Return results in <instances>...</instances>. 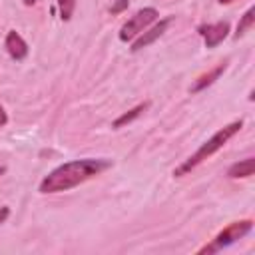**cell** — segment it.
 Listing matches in <instances>:
<instances>
[{
	"label": "cell",
	"mask_w": 255,
	"mask_h": 255,
	"mask_svg": "<svg viewBox=\"0 0 255 255\" xmlns=\"http://www.w3.org/2000/svg\"><path fill=\"white\" fill-rule=\"evenodd\" d=\"M173 22V16H167V18H163V20H159L157 24H153L151 28L147 26L137 38H133V42H131V52H139V50H143V48H147L149 44H153L157 38H161L163 36V32L169 28V24Z\"/></svg>",
	"instance_id": "5"
},
{
	"label": "cell",
	"mask_w": 255,
	"mask_h": 255,
	"mask_svg": "<svg viewBox=\"0 0 255 255\" xmlns=\"http://www.w3.org/2000/svg\"><path fill=\"white\" fill-rule=\"evenodd\" d=\"M253 171H255V157H245V159L235 161L233 165H229V169H227V177H231V179L251 177Z\"/></svg>",
	"instance_id": "9"
},
{
	"label": "cell",
	"mask_w": 255,
	"mask_h": 255,
	"mask_svg": "<svg viewBox=\"0 0 255 255\" xmlns=\"http://www.w3.org/2000/svg\"><path fill=\"white\" fill-rule=\"evenodd\" d=\"M6 124H8V116H6V110H4L2 104H0V128L6 126Z\"/></svg>",
	"instance_id": "15"
},
{
	"label": "cell",
	"mask_w": 255,
	"mask_h": 255,
	"mask_svg": "<svg viewBox=\"0 0 255 255\" xmlns=\"http://www.w3.org/2000/svg\"><path fill=\"white\" fill-rule=\"evenodd\" d=\"M108 167H112L110 159H96V157H84V159H74V161H66L62 165H58L56 169H52L42 181L38 191L40 193H58V191H68L96 175H100L102 171H106Z\"/></svg>",
	"instance_id": "1"
},
{
	"label": "cell",
	"mask_w": 255,
	"mask_h": 255,
	"mask_svg": "<svg viewBox=\"0 0 255 255\" xmlns=\"http://www.w3.org/2000/svg\"><path fill=\"white\" fill-rule=\"evenodd\" d=\"M8 215H10V207H8V205H2V207H0V225L8 219Z\"/></svg>",
	"instance_id": "14"
},
{
	"label": "cell",
	"mask_w": 255,
	"mask_h": 255,
	"mask_svg": "<svg viewBox=\"0 0 255 255\" xmlns=\"http://www.w3.org/2000/svg\"><path fill=\"white\" fill-rule=\"evenodd\" d=\"M149 108V102H143V104H137L135 108H131V110H128L126 114H122L118 120H114V124H112V128H124V126H128V124H131L135 118H139L145 110Z\"/></svg>",
	"instance_id": "10"
},
{
	"label": "cell",
	"mask_w": 255,
	"mask_h": 255,
	"mask_svg": "<svg viewBox=\"0 0 255 255\" xmlns=\"http://www.w3.org/2000/svg\"><path fill=\"white\" fill-rule=\"evenodd\" d=\"M159 18V12L153 8V6H147V8H141L137 10L122 28H120V40L122 42H131L133 38H137L151 22H155Z\"/></svg>",
	"instance_id": "4"
},
{
	"label": "cell",
	"mask_w": 255,
	"mask_h": 255,
	"mask_svg": "<svg viewBox=\"0 0 255 255\" xmlns=\"http://www.w3.org/2000/svg\"><path fill=\"white\" fill-rule=\"evenodd\" d=\"M253 22H255V8L251 6V8H247V12L241 16V20H239V24H237V28H235L233 38H237V40H239L241 36H245V34L251 30Z\"/></svg>",
	"instance_id": "11"
},
{
	"label": "cell",
	"mask_w": 255,
	"mask_h": 255,
	"mask_svg": "<svg viewBox=\"0 0 255 255\" xmlns=\"http://www.w3.org/2000/svg\"><path fill=\"white\" fill-rule=\"evenodd\" d=\"M4 48H6L8 56H10L12 60H16V62H20V60H24V58L28 56V44H26V40H24L16 30H10V32L6 34Z\"/></svg>",
	"instance_id": "7"
},
{
	"label": "cell",
	"mask_w": 255,
	"mask_h": 255,
	"mask_svg": "<svg viewBox=\"0 0 255 255\" xmlns=\"http://www.w3.org/2000/svg\"><path fill=\"white\" fill-rule=\"evenodd\" d=\"M128 6H129V0H116V2L110 6V14L116 16V14L124 12V10H128Z\"/></svg>",
	"instance_id": "13"
},
{
	"label": "cell",
	"mask_w": 255,
	"mask_h": 255,
	"mask_svg": "<svg viewBox=\"0 0 255 255\" xmlns=\"http://www.w3.org/2000/svg\"><path fill=\"white\" fill-rule=\"evenodd\" d=\"M243 128V120H235V122H231V124H227V126H223L221 129H217L205 143H201L199 145V149L193 153V155H189L179 167H175L173 169V175L175 177H181V175H187L193 167H197L201 161H205L207 157H211L215 151H219L233 135H237L239 133V129Z\"/></svg>",
	"instance_id": "2"
},
{
	"label": "cell",
	"mask_w": 255,
	"mask_h": 255,
	"mask_svg": "<svg viewBox=\"0 0 255 255\" xmlns=\"http://www.w3.org/2000/svg\"><path fill=\"white\" fill-rule=\"evenodd\" d=\"M251 229H253V221H251V219L233 221V223H229L225 229H221L209 245L201 247V249L197 251V255H203V253H217V251H221V249L233 245L235 241H239V239L245 237L247 233H251Z\"/></svg>",
	"instance_id": "3"
},
{
	"label": "cell",
	"mask_w": 255,
	"mask_h": 255,
	"mask_svg": "<svg viewBox=\"0 0 255 255\" xmlns=\"http://www.w3.org/2000/svg\"><path fill=\"white\" fill-rule=\"evenodd\" d=\"M58 8H60V18L64 22H68L74 14V8H76V0H58Z\"/></svg>",
	"instance_id": "12"
},
{
	"label": "cell",
	"mask_w": 255,
	"mask_h": 255,
	"mask_svg": "<svg viewBox=\"0 0 255 255\" xmlns=\"http://www.w3.org/2000/svg\"><path fill=\"white\" fill-rule=\"evenodd\" d=\"M4 173H6V167H4V165H0V177H2Z\"/></svg>",
	"instance_id": "17"
},
{
	"label": "cell",
	"mask_w": 255,
	"mask_h": 255,
	"mask_svg": "<svg viewBox=\"0 0 255 255\" xmlns=\"http://www.w3.org/2000/svg\"><path fill=\"white\" fill-rule=\"evenodd\" d=\"M199 36L205 42V48H215L229 36V22H215V24H203L197 28Z\"/></svg>",
	"instance_id": "6"
},
{
	"label": "cell",
	"mask_w": 255,
	"mask_h": 255,
	"mask_svg": "<svg viewBox=\"0 0 255 255\" xmlns=\"http://www.w3.org/2000/svg\"><path fill=\"white\" fill-rule=\"evenodd\" d=\"M217 2H219V4H231L233 0H217Z\"/></svg>",
	"instance_id": "16"
},
{
	"label": "cell",
	"mask_w": 255,
	"mask_h": 255,
	"mask_svg": "<svg viewBox=\"0 0 255 255\" xmlns=\"http://www.w3.org/2000/svg\"><path fill=\"white\" fill-rule=\"evenodd\" d=\"M227 70V62H221V64H217L215 68H211L209 72H205V74H201L199 78H195L193 80V84L189 86V92L191 94H197V92H201V90H205L207 86H211L215 80H219L221 78V74Z\"/></svg>",
	"instance_id": "8"
},
{
	"label": "cell",
	"mask_w": 255,
	"mask_h": 255,
	"mask_svg": "<svg viewBox=\"0 0 255 255\" xmlns=\"http://www.w3.org/2000/svg\"><path fill=\"white\" fill-rule=\"evenodd\" d=\"M34 2H36V0H24V4H26V6H30V4H34Z\"/></svg>",
	"instance_id": "18"
}]
</instances>
